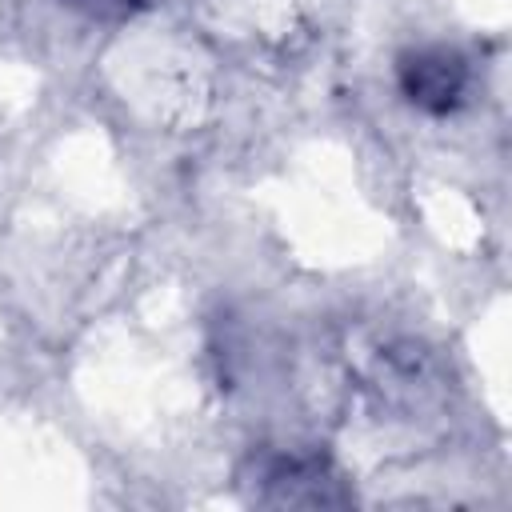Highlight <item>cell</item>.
I'll list each match as a JSON object with an SVG mask.
<instances>
[{"label":"cell","instance_id":"7a4b0ae2","mask_svg":"<svg viewBox=\"0 0 512 512\" xmlns=\"http://www.w3.org/2000/svg\"><path fill=\"white\" fill-rule=\"evenodd\" d=\"M76 8H84L88 16H128L132 8H140V0H68Z\"/></svg>","mask_w":512,"mask_h":512},{"label":"cell","instance_id":"6da1fadb","mask_svg":"<svg viewBox=\"0 0 512 512\" xmlns=\"http://www.w3.org/2000/svg\"><path fill=\"white\" fill-rule=\"evenodd\" d=\"M396 76L408 104L432 116L452 112L468 92V64L452 48H412L400 56Z\"/></svg>","mask_w":512,"mask_h":512}]
</instances>
